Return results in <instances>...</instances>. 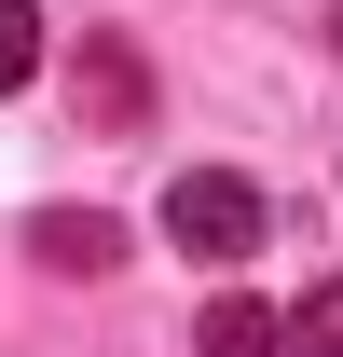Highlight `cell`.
Returning <instances> with one entry per match:
<instances>
[{
  "label": "cell",
  "mask_w": 343,
  "mask_h": 357,
  "mask_svg": "<svg viewBox=\"0 0 343 357\" xmlns=\"http://www.w3.org/2000/svg\"><path fill=\"white\" fill-rule=\"evenodd\" d=\"M165 234L192 248V261H247V248H261V192L220 178V165H192V178L165 192Z\"/></svg>",
  "instance_id": "6da1fadb"
},
{
  "label": "cell",
  "mask_w": 343,
  "mask_h": 357,
  "mask_svg": "<svg viewBox=\"0 0 343 357\" xmlns=\"http://www.w3.org/2000/svg\"><path fill=\"white\" fill-rule=\"evenodd\" d=\"M28 248H42L55 275H110V261H124V234L96 220V206H83V220H69V206H42V220H28Z\"/></svg>",
  "instance_id": "7a4b0ae2"
},
{
  "label": "cell",
  "mask_w": 343,
  "mask_h": 357,
  "mask_svg": "<svg viewBox=\"0 0 343 357\" xmlns=\"http://www.w3.org/2000/svg\"><path fill=\"white\" fill-rule=\"evenodd\" d=\"M192 357H289V316H275V303H206Z\"/></svg>",
  "instance_id": "3957f363"
},
{
  "label": "cell",
  "mask_w": 343,
  "mask_h": 357,
  "mask_svg": "<svg viewBox=\"0 0 343 357\" xmlns=\"http://www.w3.org/2000/svg\"><path fill=\"white\" fill-rule=\"evenodd\" d=\"M289 357H343V275H330V289H302V316H289Z\"/></svg>",
  "instance_id": "277c9868"
},
{
  "label": "cell",
  "mask_w": 343,
  "mask_h": 357,
  "mask_svg": "<svg viewBox=\"0 0 343 357\" xmlns=\"http://www.w3.org/2000/svg\"><path fill=\"white\" fill-rule=\"evenodd\" d=\"M42 69V0H0V96Z\"/></svg>",
  "instance_id": "5b68a950"
}]
</instances>
